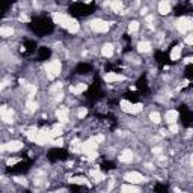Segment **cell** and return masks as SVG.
<instances>
[{"label":"cell","instance_id":"1","mask_svg":"<svg viewBox=\"0 0 193 193\" xmlns=\"http://www.w3.org/2000/svg\"><path fill=\"white\" fill-rule=\"evenodd\" d=\"M46 71H47V76H48V79H53V77H56L60 74V71H62V64H60V60H51V62H48L46 65Z\"/></svg>","mask_w":193,"mask_h":193},{"label":"cell","instance_id":"2","mask_svg":"<svg viewBox=\"0 0 193 193\" xmlns=\"http://www.w3.org/2000/svg\"><path fill=\"white\" fill-rule=\"evenodd\" d=\"M142 109H143V104H142V103L133 104V103L127 101V100H122V101H121V110H124L125 113H139V112H142Z\"/></svg>","mask_w":193,"mask_h":193},{"label":"cell","instance_id":"3","mask_svg":"<svg viewBox=\"0 0 193 193\" xmlns=\"http://www.w3.org/2000/svg\"><path fill=\"white\" fill-rule=\"evenodd\" d=\"M53 20H55V23L56 24H59L60 27H65V29H68L69 26L72 24V21H74V18H71L69 15L62 14V12H56V14H53Z\"/></svg>","mask_w":193,"mask_h":193},{"label":"cell","instance_id":"4","mask_svg":"<svg viewBox=\"0 0 193 193\" xmlns=\"http://www.w3.org/2000/svg\"><path fill=\"white\" fill-rule=\"evenodd\" d=\"M91 27H92V30H95V32H98V33H104V32H107V30L110 29V23L97 18V20H94L91 23Z\"/></svg>","mask_w":193,"mask_h":193},{"label":"cell","instance_id":"5","mask_svg":"<svg viewBox=\"0 0 193 193\" xmlns=\"http://www.w3.org/2000/svg\"><path fill=\"white\" fill-rule=\"evenodd\" d=\"M177 29H178L181 33H186V32H189V30L193 29V21L189 17H181V18L177 21Z\"/></svg>","mask_w":193,"mask_h":193},{"label":"cell","instance_id":"6","mask_svg":"<svg viewBox=\"0 0 193 193\" xmlns=\"http://www.w3.org/2000/svg\"><path fill=\"white\" fill-rule=\"evenodd\" d=\"M124 180L128 184H140V182L147 181V178L142 173H139V172H128V173H125Z\"/></svg>","mask_w":193,"mask_h":193},{"label":"cell","instance_id":"7","mask_svg":"<svg viewBox=\"0 0 193 193\" xmlns=\"http://www.w3.org/2000/svg\"><path fill=\"white\" fill-rule=\"evenodd\" d=\"M51 133L47 131V130H42V131H38L36 134V139H35V143L36 145H47V143H51Z\"/></svg>","mask_w":193,"mask_h":193},{"label":"cell","instance_id":"8","mask_svg":"<svg viewBox=\"0 0 193 193\" xmlns=\"http://www.w3.org/2000/svg\"><path fill=\"white\" fill-rule=\"evenodd\" d=\"M97 147H98V143H97V140L91 137V139H88L86 142H83L81 143V152L83 154H91V152H95L97 151Z\"/></svg>","mask_w":193,"mask_h":193},{"label":"cell","instance_id":"9","mask_svg":"<svg viewBox=\"0 0 193 193\" xmlns=\"http://www.w3.org/2000/svg\"><path fill=\"white\" fill-rule=\"evenodd\" d=\"M56 116H57V119H59V122H60V124H67V122L69 121L68 109H67V107H60V109L56 112Z\"/></svg>","mask_w":193,"mask_h":193},{"label":"cell","instance_id":"10","mask_svg":"<svg viewBox=\"0 0 193 193\" xmlns=\"http://www.w3.org/2000/svg\"><path fill=\"white\" fill-rule=\"evenodd\" d=\"M0 115H2V119H3V122H6V124H11L12 122V109H8L6 106H3L2 109H0Z\"/></svg>","mask_w":193,"mask_h":193},{"label":"cell","instance_id":"11","mask_svg":"<svg viewBox=\"0 0 193 193\" xmlns=\"http://www.w3.org/2000/svg\"><path fill=\"white\" fill-rule=\"evenodd\" d=\"M125 77L122 74H116V72H109V74H106L104 76V80L107 81V83H115V81H122Z\"/></svg>","mask_w":193,"mask_h":193},{"label":"cell","instance_id":"12","mask_svg":"<svg viewBox=\"0 0 193 193\" xmlns=\"http://www.w3.org/2000/svg\"><path fill=\"white\" fill-rule=\"evenodd\" d=\"M119 160L122 163H131L133 161V151L131 149H124L119 156Z\"/></svg>","mask_w":193,"mask_h":193},{"label":"cell","instance_id":"13","mask_svg":"<svg viewBox=\"0 0 193 193\" xmlns=\"http://www.w3.org/2000/svg\"><path fill=\"white\" fill-rule=\"evenodd\" d=\"M5 148H6V151H20L21 148H23V143L20 142V140H12L9 143H5Z\"/></svg>","mask_w":193,"mask_h":193},{"label":"cell","instance_id":"14","mask_svg":"<svg viewBox=\"0 0 193 193\" xmlns=\"http://www.w3.org/2000/svg\"><path fill=\"white\" fill-rule=\"evenodd\" d=\"M157 8H159V12L161 15H166V14H169L170 12V3L169 2H166V0H161V2H159Z\"/></svg>","mask_w":193,"mask_h":193},{"label":"cell","instance_id":"15","mask_svg":"<svg viewBox=\"0 0 193 193\" xmlns=\"http://www.w3.org/2000/svg\"><path fill=\"white\" fill-rule=\"evenodd\" d=\"M178 116H180V113H178L177 110H169V112L166 113V121H168V124L169 125L175 124V122L178 121Z\"/></svg>","mask_w":193,"mask_h":193},{"label":"cell","instance_id":"16","mask_svg":"<svg viewBox=\"0 0 193 193\" xmlns=\"http://www.w3.org/2000/svg\"><path fill=\"white\" fill-rule=\"evenodd\" d=\"M181 51H182V47L181 46H175L170 51V60H178L181 57Z\"/></svg>","mask_w":193,"mask_h":193},{"label":"cell","instance_id":"17","mask_svg":"<svg viewBox=\"0 0 193 193\" xmlns=\"http://www.w3.org/2000/svg\"><path fill=\"white\" fill-rule=\"evenodd\" d=\"M113 44H104L101 48V55L104 57H110L112 55H113Z\"/></svg>","mask_w":193,"mask_h":193},{"label":"cell","instance_id":"18","mask_svg":"<svg viewBox=\"0 0 193 193\" xmlns=\"http://www.w3.org/2000/svg\"><path fill=\"white\" fill-rule=\"evenodd\" d=\"M121 193H139V189H137L134 184H124L121 187Z\"/></svg>","mask_w":193,"mask_h":193},{"label":"cell","instance_id":"19","mask_svg":"<svg viewBox=\"0 0 193 193\" xmlns=\"http://www.w3.org/2000/svg\"><path fill=\"white\" fill-rule=\"evenodd\" d=\"M86 88H88V86H86L85 83H77L76 86H71V92H72L74 95H80L81 92L86 91Z\"/></svg>","mask_w":193,"mask_h":193},{"label":"cell","instance_id":"20","mask_svg":"<svg viewBox=\"0 0 193 193\" xmlns=\"http://www.w3.org/2000/svg\"><path fill=\"white\" fill-rule=\"evenodd\" d=\"M110 8H112V11L116 12V14H122V9H124V5H122V2H119V0H115L110 3Z\"/></svg>","mask_w":193,"mask_h":193},{"label":"cell","instance_id":"21","mask_svg":"<svg viewBox=\"0 0 193 193\" xmlns=\"http://www.w3.org/2000/svg\"><path fill=\"white\" fill-rule=\"evenodd\" d=\"M137 50L140 53H148V51H151V44L148 41H142V42L137 44Z\"/></svg>","mask_w":193,"mask_h":193},{"label":"cell","instance_id":"22","mask_svg":"<svg viewBox=\"0 0 193 193\" xmlns=\"http://www.w3.org/2000/svg\"><path fill=\"white\" fill-rule=\"evenodd\" d=\"M50 133H51V137H60V134H62V125H60V122L53 125V128L50 130Z\"/></svg>","mask_w":193,"mask_h":193},{"label":"cell","instance_id":"23","mask_svg":"<svg viewBox=\"0 0 193 193\" xmlns=\"http://www.w3.org/2000/svg\"><path fill=\"white\" fill-rule=\"evenodd\" d=\"M71 182L72 184H86V186H91V182L88 181L86 178H83V177H72Z\"/></svg>","mask_w":193,"mask_h":193},{"label":"cell","instance_id":"24","mask_svg":"<svg viewBox=\"0 0 193 193\" xmlns=\"http://www.w3.org/2000/svg\"><path fill=\"white\" fill-rule=\"evenodd\" d=\"M12 33H14V29L12 27H2L0 29V35L3 36V38H9V36H12Z\"/></svg>","mask_w":193,"mask_h":193},{"label":"cell","instance_id":"25","mask_svg":"<svg viewBox=\"0 0 193 193\" xmlns=\"http://www.w3.org/2000/svg\"><path fill=\"white\" fill-rule=\"evenodd\" d=\"M71 151L72 152H81V142L80 140H72L71 142Z\"/></svg>","mask_w":193,"mask_h":193},{"label":"cell","instance_id":"26","mask_svg":"<svg viewBox=\"0 0 193 193\" xmlns=\"http://www.w3.org/2000/svg\"><path fill=\"white\" fill-rule=\"evenodd\" d=\"M79 30H80V24L77 23L76 20H74V21H72V24H71V26L68 27V32H69V33H77Z\"/></svg>","mask_w":193,"mask_h":193},{"label":"cell","instance_id":"27","mask_svg":"<svg viewBox=\"0 0 193 193\" xmlns=\"http://www.w3.org/2000/svg\"><path fill=\"white\" fill-rule=\"evenodd\" d=\"M26 107H27L30 112H35V110L38 109V103L33 101V100H29V101L26 103Z\"/></svg>","mask_w":193,"mask_h":193},{"label":"cell","instance_id":"28","mask_svg":"<svg viewBox=\"0 0 193 193\" xmlns=\"http://www.w3.org/2000/svg\"><path fill=\"white\" fill-rule=\"evenodd\" d=\"M149 119H151V122L159 124L161 118H160V113H157V112H151V113H149Z\"/></svg>","mask_w":193,"mask_h":193},{"label":"cell","instance_id":"29","mask_svg":"<svg viewBox=\"0 0 193 193\" xmlns=\"http://www.w3.org/2000/svg\"><path fill=\"white\" fill-rule=\"evenodd\" d=\"M137 29H139V23H137V21H131V23L128 24V32H130V33L137 32Z\"/></svg>","mask_w":193,"mask_h":193},{"label":"cell","instance_id":"30","mask_svg":"<svg viewBox=\"0 0 193 193\" xmlns=\"http://www.w3.org/2000/svg\"><path fill=\"white\" fill-rule=\"evenodd\" d=\"M60 89H62V83H55V86L50 89V92H51V94H56V92H59Z\"/></svg>","mask_w":193,"mask_h":193},{"label":"cell","instance_id":"31","mask_svg":"<svg viewBox=\"0 0 193 193\" xmlns=\"http://www.w3.org/2000/svg\"><path fill=\"white\" fill-rule=\"evenodd\" d=\"M27 89H29V97H33L36 94V86L35 85H27Z\"/></svg>","mask_w":193,"mask_h":193},{"label":"cell","instance_id":"32","mask_svg":"<svg viewBox=\"0 0 193 193\" xmlns=\"http://www.w3.org/2000/svg\"><path fill=\"white\" fill-rule=\"evenodd\" d=\"M178 130H180V127H178L177 124L169 125V133H172V134H177V133H178Z\"/></svg>","mask_w":193,"mask_h":193},{"label":"cell","instance_id":"33","mask_svg":"<svg viewBox=\"0 0 193 193\" xmlns=\"http://www.w3.org/2000/svg\"><path fill=\"white\" fill-rule=\"evenodd\" d=\"M51 145H53V147H62V145H64V140H62L60 137H57L56 140H51Z\"/></svg>","mask_w":193,"mask_h":193},{"label":"cell","instance_id":"34","mask_svg":"<svg viewBox=\"0 0 193 193\" xmlns=\"http://www.w3.org/2000/svg\"><path fill=\"white\" fill-rule=\"evenodd\" d=\"M86 115H88V110H86V109H80L79 113H77V116H79L80 119H83V118H85Z\"/></svg>","mask_w":193,"mask_h":193},{"label":"cell","instance_id":"35","mask_svg":"<svg viewBox=\"0 0 193 193\" xmlns=\"http://www.w3.org/2000/svg\"><path fill=\"white\" fill-rule=\"evenodd\" d=\"M97 157H98V154H97V151H95V152H91V154H88L86 160H89V161H91V160H95Z\"/></svg>","mask_w":193,"mask_h":193},{"label":"cell","instance_id":"36","mask_svg":"<svg viewBox=\"0 0 193 193\" xmlns=\"http://www.w3.org/2000/svg\"><path fill=\"white\" fill-rule=\"evenodd\" d=\"M186 44H189V46H193V33L189 35V36H186Z\"/></svg>","mask_w":193,"mask_h":193},{"label":"cell","instance_id":"37","mask_svg":"<svg viewBox=\"0 0 193 193\" xmlns=\"http://www.w3.org/2000/svg\"><path fill=\"white\" fill-rule=\"evenodd\" d=\"M20 21H24V23H29V21H30V18H29L27 15H24V14H21V15H20Z\"/></svg>","mask_w":193,"mask_h":193},{"label":"cell","instance_id":"38","mask_svg":"<svg viewBox=\"0 0 193 193\" xmlns=\"http://www.w3.org/2000/svg\"><path fill=\"white\" fill-rule=\"evenodd\" d=\"M94 139L97 140V143H101L103 140H104V136H101V134H98V136H95Z\"/></svg>","mask_w":193,"mask_h":193},{"label":"cell","instance_id":"39","mask_svg":"<svg viewBox=\"0 0 193 193\" xmlns=\"http://www.w3.org/2000/svg\"><path fill=\"white\" fill-rule=\"evenodd\" d=\"M17 161H18V160H17V159H11V160H9V161H8V164L11 166V164H15Z\"/></svg>","mask_w":193,"mask_h":193},{"label":"cell","instance_id":"40","mask_svg":"<svg viewBox=\"0 0 193 193\" xmlns=\"http://www.w3.org/2000/svg\"><path fill=\"white\" fill-rule=\"evenodd\" d=\"M160 151H161L160 148H154V149H152V152H154V154H160Z\"/></svg>","mask_w":193,"mask_h":193},{"label":"cell","instance_id":"41","mask_svg":"<svg viewBox=\"0 0 193 193\" xmlns=\"http://www.w3.org/2000/svg\"><path fill=\"white\" fill-rule=\"evenodd\" d=\"M186 64H193V57H187V59H186Z\"/></svg>","mask_w":193,"mask_h":193},{"label":"cell","instance_id":"42","mask_svg":"<svg viewBox=\"0 0 193 193\" xmlns=\"http://www.w3.org/2000/svg\"><path fill=\"white\" fill-rule=\"evenodd\" d=\"M147 12H148V9H147V8H143V9L140 11V14H142V15H147Z\"/></svg>","mask_w":193,"mask_h":193},{"label":"cell","instance_id":"43","mask_svg":"<svg viewBox=\"0 0 193 193\" xmlns=\"http://www.w3.org/2000/svg\"><path fill=\"white\" fill-rule=\"evenodd\" d=\"M190 163L193 164V154H192V157H190Z\"/></svg>","mask_w":193,"mask_h":193}]
</instances>
